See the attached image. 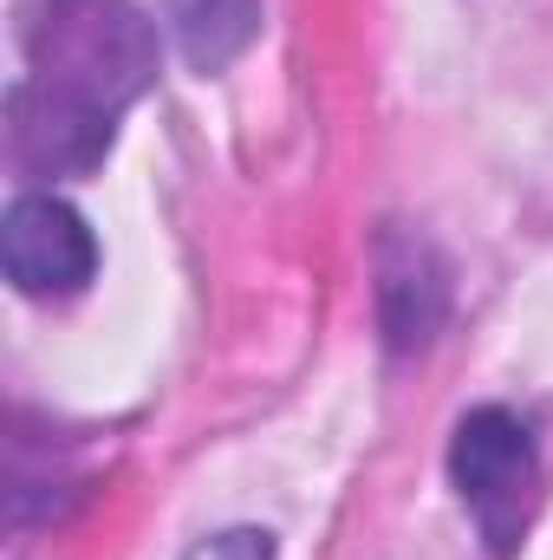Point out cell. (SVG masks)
Here are the masks:
<instances>
[{"label": "cell", "mask_w": 553, "mask_h": 560, "mask_svg": "<svg viewBox=\"0 0 553 560\" xmlns=\"http://www.w3.org/2000/svg\"><path fill=\"white\" fill-rule=\"evenodd\" d=\"M189 560H274V541H268L261 528H228V535L189 548Z\"/></svg>", "instance_id": "obj_6"}, {"label": "cell", "mask_w": 553, "mask_h": 560, "mask_svg": "<svg viewBox=\"0 0 553 560\" xmlns=\"http://www.w3.org/2000/svg\"><path fill=\"white\" fill-rule=\"evenodd\" d=\"M443 306H449V280L436 268V255L411 235H385L378 242V313H385L391 352L430 346V332L443 326Z\"/></svg>", "instance_id": "obj_4"}, {"label": "cell", "mask_w": 553, "mask_h": 560, "mask_svg": "<svg viewBox=\"0 0 553 560\" xmlns=\"http://www.w3.org/2000/svg\"><path fill=\"white\" fill-rule=\"evenodd\" d=\"M169 26L196 72H222L255 46L261 0H169Z\"/></svg>", "instance_id": "obj_5"}, {"label": "cell", "mask_w": 553, "mask_h": 560, "mask_svg": "<svg viewBox=\"0 0 553 560\" xmlns=\"http://www.w3.org/2000/svg\"><path fill=\"white\" fill-rule=\"evenodd\" d=\"M449 482H456L469 522L482 528L489 555H515L521 528L534 515V482H541L534 436L521 430V418L502 405L469 411L449 436Z\"/></svg>", "instance_id": "obj_2"}, {"label": "cell", "mask_w": 553, "mask_h": 560, "mask_svg": "<svg viewBox=\"0 0 553 560\" xmlns=\"http://www.w3.org/2000/svg\"><path fill=\"white\" fill-rule=\"evenodd\" d=\"M26 79L7 92V143L33 176H85L105 163L118 118L156 79V26L131 0H33Z\"/></svg>", "instance_id": "obj_1"}, {"label": "cell", "mask_w": 553, "mask_h": 560, "mask_svg": "<svg viewBox=\"0 0 553 560\" xmlns=\"http://www.w3.org/2000/svg\"><path fill=\"white\" fill-rule=\"evenodd\" d=\"M0 268L20 293L52 300V293H79L98 268V242L85 229V215L59 196H20L0 222Z\"/></svg>", "instance_id": "obj_3"}]
</instances>
